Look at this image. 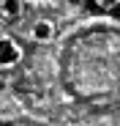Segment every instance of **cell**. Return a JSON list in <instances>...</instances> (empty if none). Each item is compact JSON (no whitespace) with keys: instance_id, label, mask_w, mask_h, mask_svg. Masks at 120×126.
I'll use <instances>...</instances> for the list:
<instances>
[{"instance_id":"cell-1","label":"cell","mask_w":120,"mask_h":126,"mask_svg":"<svg viewBox=\"0 0 120 126\" xmlns=\"http://www.w3.org/2000/svg\"><path fill=\"white\" fill-rule=\"evenodd\" d=\"M22 58V49H19L14 41H0V66H14Z\"/></svg>"},{"instance_id":"cell-2","label":"cell","mask_w":120,"mask_h":126,"mask_svg":"<svg viewBox=\"0 0 120 126\" xmlns=\"http://www.w3.org/2000/svg\"><path fill=\"white\" fill-rule=\"evenodd\" d=\"M52 25L49 22H36L33 25V41H41V44H44V41H49L52 38Z\"/></svg>"},{"instance_id":"cell-3","label":"cell","mask_w":120,"mask_h":126,"mask_svg":"<svg viewBox=\"0 0 120 126\" xmlns=\"http://www.w3.org/2000/svg\"><path fill=\"white\" fill-rule=\"evenodd\" d=\"M0 8H3V14H19V8H22V6H19V3H14V0H11V3H3V6H0Z\"/></svg>"}]
</instances>
